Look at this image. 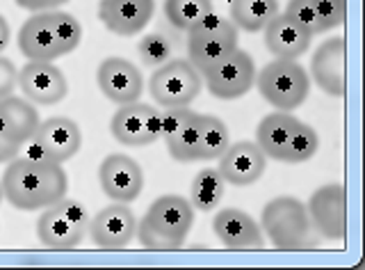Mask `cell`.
<instances>
[{"instance_id":"32","label":"cell","mask_w":365,"mask_h":270,"mask_svg":"<svg viewBox=\"0 0 365 270\" xmlns=\"http://www.w3.org/2000/svg\"><path fill=\"white\" fill-rule=\"evenodd\" d=\"M283 14H288L292 21H297V24L306 28L313 37L319 35V19L315 9V0H288Z\"/></svg>"},{"instance_id":"26","label":"cell","mask_w":365,"mask_h":270,"mask_svg":"<svg viewBox=\"0 0 365 270\" xmlns=\"http://www.w3.org/2000/svg\"><path fill=\"white\" fill-rule=\"evenodd\" d=\"M231 144V135L224 119L215 115H199V161H217Z\"/></svg>"},{"instance_id":"30","label":"cell","mask_w":365,"mask_h":270,"mask_svg":"<svg viewBox=\"0 0 365 270\" xmlns=\"http://www.w3.org/2000/svg\"><path fill=\"white\" fill-rule=\"evenodd\" d=\"M137 53H140V60L144 66L158 69V66H163L171 58V41L165 35H160V32H151V35L142 37Z\"/></svg>"},{"instance_id":"14","label":"cell","mask_w":365,"mask_h":270,"mask_svg":"<svg viewBox=\"0 0 365 270\" xmlns=\"http://www.w3.org/2000/svg\"><path fill=\"white\" fill-rule=\"evenodd\" d=\"M16 87H21L26 99L37 106L60 104L68 92V83L62 69L43 60H30L23 66L16 76Z\"/></svg>"},{"instance_id":"35","label":"cell","mask_w":365,"mask_h":270,"mask_svg":"<svg viewBox=\"0 0 365 270\" xmlns=\"http://www.w3.org/2000/svg\"><path fill=\"white\" fill-rule=\"evenodd\" d=\"M14 3L28 12H46V9H60L68 0H14Z\"/></svg>"},{"instance_id":"22","label":"cell","mask_w":365,"mask_h":270,"mask_svg":"<svg viewBox=\"0 0 365 270\" xmlns=\"http://www.w3.org/2000/svg\"><path fill=\"white\" fill-rule=\"evenodd\" d=\"M265 32V46L281 60H299L302 55L311 49L313 35L306 28H302L288 14H277L269 24L262 28Z\"/></svg>"},{"instance_id":"33","label":"cell","mask_w":365,"mask_h":270,"mask_svg":"<svg viewBox=\"0 0 365 270\" xmlns=\"http://www.w3.org/2000/svg\"><path fill=\"white\" fill-rule=\"evenodd\" d=\"M315 9L319 19V35H322V32H331L338 26H342L347 3L345 0H315Z\"/></svg>"},{"instance_id":"27","label":"cell","mask_w":365,"mask_h":270,"mask_svg":"<svg viewBox=\"0 0 365 270\" xmlns=\"http://www.w3.org/2000/svg\"><path fill=\"white\" fill-rule=\"evenodd\" d=\"M212 12V0H165L167 21L174 28L185 32Z\"/></svg>"},{"instance_id":"34","label":"cell","mask_w":365,"mask_h":270,"mask_svg":"<svg viewBox=\"0 0 365 270\" xmlns=\"http://www.w3.org/2000/svg\"><path fill=\"white\" fill-rule=\"evenodd\" d=\"M16 76H19V69L14 66L9 58H3L0 55V99L5 96H11L16 89Z\"/></svg>"},{"instance_id":"18","label":"cell","mask_w":365,"mask_h":270,"mask_svg":"<svg viewBox=\"0 0 365 270\" xmlns=\"http://www.w3.org/2000/svg\"><path fill=\"white\" fill-rule=\"evenodd\" d=\"M96 83L101 92L106 94L112 104L125 106L133 104L144 92V76L130 60L123 58H106L98 64Z\"/></svg>"},{"instance_id":"6","label":"cell","mask_w":365,"mask_h":270,"mask_svg":"<svg viewBox=\"0 0 365 270\" xmlns=\"http://www.w3.org/2000/svg\"><path fill=\"white\" fill-rule=\"evenodd\" d=\"M237 49V28L220 14H208L187 30V62L201 74H208Z\"/></svg>"},{"instance_id":"29","label":"cell","mask_w":365,"mask_h":270,"mask_svg":"<svg viewBox=\"0 0 365 270\" xmlns=\"http://www.w3.org/2000/svg\"><path fill=\"white\" fill-rule=\"evenodd\" d=\"M167 144L169 156L176 163H197L199 154H197V144H199V115H194V119L187 124L180 133H176Z\"/></svg>"},{"instance_id":"9","label":"cell","mask_w":365,"mask_h":270,"mask_svg":"<svg viewBox=\"0 0 365 270\" xmlns=\"http://www.w3.org/2000/svg\"><path fill=\"white\" fill-rule=\"evenodd\" d=\"M39 126V112L19 96L0 99V163L16 159Z\"/></svg>"},{"instance_id":"1","label":"cell","mask_w":365,"mask_h":270,"mask_svg":"<svg viewBox=\"0 0 365 270\" xmlns=\"http://www.w3.org/2000/svg\"><path fill=\"white\" fill-rule=\"evenodd\" d=\"M3 195L19 211L48 209L66 197L68 179L62 163L46 156H23L11 159L3 172Z\"/></svg>"},{"instance_id":"2","label":"cell","mask_w":365,"mask_h":270,"mask_svg":"<svg viewBox=\"0 0 365 270\" xmlns=\"http://www.w3.org/2000/svg\"><path fill=\"white\" fill-rule=\"evenodd\" d=\"M83 39V26L80 21L62 12V9H46L34 12L19 30V51L28 60L53 62L64 55L73 53Z\"/></svg>"},{"instance_id":"20","label":"cell","mask_w":365,"mask_h":270,"mask_svg":"<svg viewBox=\"0 0 365 270\" xmlns=\"http://www.w3.org/2000/svg\"><path fill=\"white\" fill-rule=\"evenodd\" d=\"M212 231L228 250H256L265 245V234L258 220L240 209H222L212 220Z\"/></svg>"},{"instance_id":"10","label":"cell","mask_w":365,"mask_h":270,"mask_svg":"<svg viewBox=\"0 0 365 270\" xmlns=\"http://www.w3.org/2000/svg\"><path fill=\"white\" fill-rule=\"evenodd\" d=\"M256 71L258 69L254 58L237 46L228 58H224L220 64H215L203 76V83L215 99L235 101L240 96H245L249 89H254Z\"/></svg>"},{"instance_id":"16","label":"cell","mask_w":365,"mask_h":270,"mask_svg":"<svg viewBox=\"0 0 365 270\" xmlns=\"http://www.w3.org/2000/svg\"><path fill=\"white\" fill-rule=\"evenodd\" d=\"M135 229L137 220L133 209L121 201H114V204L101 209L94 218H89L87 234L94 245L103 250H121L135 239Z\"/></svg>"},{"instance_id":"3","label":"cell","mask_w":365,"mask_h":270,"mask_svg":"<svg viewBox=\"0 0 365 270\" xmlns=\"http://www.w3.org/2000/svg\"><path fill=\"white\" fill-rule=\"evenodd\" d=\"M194 224V206L180 195H163L146 209L137 222L135 236L142 247L153 252H174L185 245Z\"/></svg>"},{"instance_id":"13","label":"cell","mask_w":365,"mask_h":270,"mask_svg":"<svg viewBox=\"0 0 365 270\" xmlns=\"http://www.w3.org/2000/svg\"><path fill=\"white\" fill-rule=\"evenodd\" d=\"M98 181L103 193L112 201L130 204L144 190V172L135 159L125 154H110L98 167Z\"/></svg>"},{"instance_id":"21","label":"cell","mask_w":365,"mask_h":270,"mask_svg":"<svg viewBox=\"0 0 365 270\" xmlns=\"http://www.w3.org/2000/svg\"><path fill=\"white\" fill-rule=\"evenodd\" d=\"M313 83L329 96L345 94V39L331 37L319 44L311 58Z\"/></svg>"},{"instance_id":"38","label":"cell","mask_w":365,"mask_h":270,"mask_svg":"<svg viewBox=\"0 0 365 270\" xmlns=\"http://www.w3.org/2000/svg\"><path fill=\"white\" fill-rule=\"evenodd\" d=\"M224 3H228V5H231V0H224Z\"/></svg>"},{"instance_id":"4","label":"cell","mask_w":365,"mask_h":270,"mask_svg":"<svg viewBox=\"0 0 365 270\" xmlns=\"http://www.w3.org/2000/svg\"><path fill=\"white\" fill-rule=\"evenodd\" d=\"M260 229L269 243L283 252H304L313 250L322 243L308 218L306 204L294 197H277L265 204L260 213Z\"/></svg>"},{"instance_id":"25","label":"cell","mask_w":365,"mask_h":270,"mask_svg":"<svg viewBox=\"0 0 365 270\" xmlns=\"http://www.w3.org/2000/svg\"><path fill=\"white\" fill-rule=\"evenodd\" d=\"M224 186L226 181L222 179L220 170L203 167V170L192 179V186H190V204L194 206V211L210 213L215 209H220L224 199Z\"/></svg>"},{"instance_id":"37","label":"cell","mask_w":365,"mask_h":270,"mask_svg":"<svg viewBox=\"0 0 365 270\" xmlns=\"http://www.w3.org/2000/svg\"><path fill=\"white\" fill-rule=\"evenodd\" d=\"M3 199H5V195H3V186H0V204H3Z\"/></svg>"},{"instance_id":"31","label":"cell","mask_w":365,"mask_h":270,"mask_svg":"<svg viewBox=\"0 0 365 270\" xmlns=\"http://www.w3.org/2000/svg\"><path fill=\"white\" fill-rule=\"evenodd\" d=\"M197 112L187 106H171L160 110V140L169 142L176 133H180L194 119Z\"/></svg>"},{"instance_id":"24","label":"cell","mask_w":365,"mask_h":270,"mask_svg":"<svg viewBox=\"0 0 365 270\" xmlns=\"http://www.w3.org/2000/svg\"><path fill=\"white\" fill-rule=\"evenodd\" d=\"M279 14V0H231V21L242 32H262Z\"/></svg>"},{"instance_id":"17","label":"cell","mask_w":365,"mask_h":270,"mask_svg":"<svg viewBox=\"0 0 365 270\" xmlns=\"http://www.w3.org/2000/svg\"><path fill=\"white\" fill-rule=\"evenodd\" d=\"M217 161H220L217 170H220L224 181L237 188L258 184L267 167V156L262 154L256 142L249 140L231 142Z\"/></svg>"},{"instance_id":"5","label":"cell","mask_w":365,"mask_h":270,"mask_svg":"<svg viewBox=\"0 0 365 270\" xmlns=\"http://www.w3.org/2000/svg\"><path fill=\"white\" fill-rule=\"evenodd\" d=\"M254 87L269 106L283 112H292L311 94V76L297 60L274 58L256 71Z\"/></svg>"},{"instance_id":"23","label":"cell","mask_w":365,"mask_h":270,"mask_svg":"<svg viewBox=\"0 0 365 270\" xmlns=\"http://www.w3.org/2000/svg\"><path fill=\"white\" fill-rule=\"evenodd\" d=\"M297 124H299V119L292 117L290 112H283V110L272 112V115L262 117L258 124L256 144L262 149V154H265L267 159L283 163L285 144H288Z\"/></svg>"},{"instance_id":"19","label":"cell","mask_w":365,"mask_h":270,"mask_svg":"<svg viewBox=\"0 0 365 270\" xmlns=\"http://www.w3.org/2000/svg\"><path fill=\"white\" fill-rule=\"evenodd\" d=\"M155 0H101L98 19L112 35L133 37L151 24Z\"/></svg>"},{"instance_id":"12","label":"cell","mask_w":365,"mask_h":270,"mask_svg":"<svg viewBox=\"0 0 365 270\" xmlns=\"http://www.w3.org/2000/svg\"><path fill=\"white\" fill-rule=\"evenodd\" d=\"M345 188L340 184L319 186L306 204L315 231L327 241H342L347 234Z\"/></svg>"},{"instance_id":"8","label":"cell","mask_w":365,"mask_h":270,"mask_svg":"<svg viewBox=\"0 0 365 270\" xmlns=\"http://www.w3.org/2000/svg\"><path fill=\"white\" fill-rule=\"evenodd\" d=\"M203 78L187 60H169L148 78V94L158 106H190L201 94Z\"/></svg>"},{"instance_id":"7","label":"cell","mask_w":365,"mask_h":270,"mask_svg":"<svg viewBox=\"0 0 365 270\" xmlns=\"http://www.w3.org/2000/svg\"><path fill=\"white\" fill-rule=\"evenodd\" d=\"M89 218L83 201L64 197L43 209L37 220V239L51 250H73L85 239Z\"/></svg>"},{"instance_id":"36","label":"cell","mask_w":365,"mask_h":270,"mask_svg":"<svg viewBox=\"0 0 365 270\" xmlns=\"http://www.w3.org/2000/svg\"><path fill=\"white\" fill-rule=\"evenodd\" d=\"M9 39H11V28L7 24V19L0 14V55L9 46Z\"/></svg>"},{"instance_id":"11","label":"cell","mask_w":365,"mask_h":270,"mask_svg":"<svg viewBox=\"0 0 365 270\" xmlns=\"http://www.w3.org/2000/svg\"><path fill=\"white\" fill-rule=\"evenodd\" d=\"M110 133L123 147H148L160 140V108L140 101L119 106L110 119Z\"/></svg>"},{"instance_id":"28","label":"cell","mask_w":365,"mask_h":270,"mask_svg":"<svg viewBox=\"0 0 365 270\" xmlns=\"http://www.w3.org/2000/svg\"><path fill=\"white\" fill-rule=\"evenodd\" d=\"M317 149H319V138H317L315 129L308 126V124H304V121H299L294 126L288 144H285L283 163H288V165L306 163L317 154Z\"/></svg>"},{"instance_id":"15","label":"cell","mask_w":365,"mask_h":270,"mask_svg":"<svg viewBox=\"0 0 365 270\" xmlns=\"http://www.w3.org/2000/svg\"><path fill=\"white\" fill-rule=\"evenodd\" d=\"M34 149L55 163H66L83 147V131L68 117H48L39 121L32 140Z\"/></svg>"}]
</instances>
